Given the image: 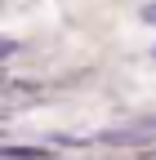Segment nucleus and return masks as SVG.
<instances>
[{
	"instance_id": "3",
	"label": "nucleus",
	"mask_w": 156,
	"mask_h": 160,
	"mask_svg": "<svg viewBox=\"0 0 156 160\" xmlns=\"http://www.w3.org/2000/svg\"><path fill=\"white\" fill-rule=\"evenodd\" d=\"M0 120H5V107H0Z\"/></svg>"
},
{
	"instance_id": "2",
	"label": "nucleus",
	"mask_w": 156,
	"mask_h": 160,
	"mask_svg": "<svg viewBox=\"0 0 156 160\" xmlns=\"http://www.w3.org/2000/svg\"><path fill=\"white\" fill-rule=\"evenodd\" d=\"M143 22H156V5H147V9H143Z\"/></svg>"
},
{
	"instance_id": "1",
	"label": "nucleus",
	"mask_w": 156,
	"mask_h": 160,
	"mask_svg": "<svg viewBox=\"0 0 156 160\" xmlns=\"http://www.w3.org/2000/svg\"><path fill=\"white\" fill-rule=\"evenodd\" d=\"M9 53H18V40H5V36H0V58H9Z\"/></svg>"
}]
</instances>
